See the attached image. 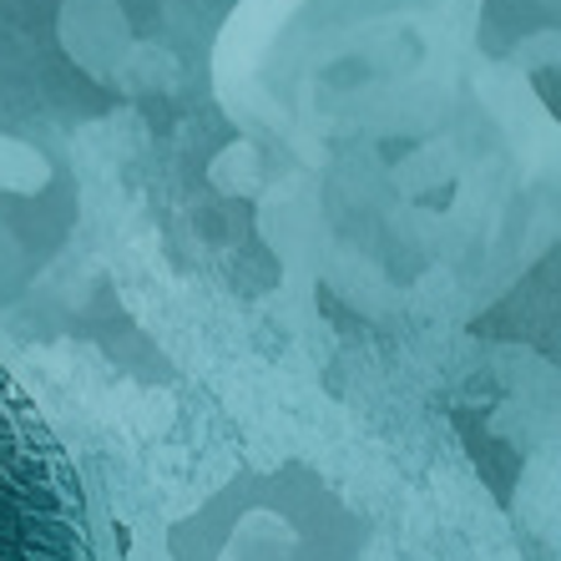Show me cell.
Instances as JSON below:
<instances>
[{
  "instance_id": "cell-1",
  "label": "cell",
  "mask_w": 561,
  "mask_h": 561,
  "mask_svg": "<svg viewBox=\"0 0 561 561\" xmlns=\"http://www.w3.org/2000/svg\"><path fill=\"white\" fill-rule=\"evenodd\" d=\"M0 561H92L77 485L5 379H0Z\"/></svg>"
}]
</instances>
